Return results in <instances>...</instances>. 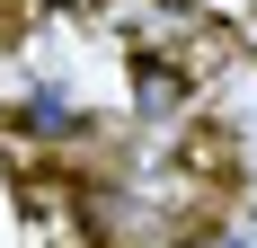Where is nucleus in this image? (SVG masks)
Masks as SVG:
<instances>
[{
  "label": "nucleus",
  "mask_w": 257,
  "mask_h": 248,
  "mask_svg": "<svg viewBox=\"0 0 257 248\" xmlns=\"http://www.w3.org/2000/svg\"><path fill=\"white\" fill-rule=\"evenodd\" d=\"M178 177L231 186V177H239V142L222 133V124H186V133H178Z\"/></svg>",
  "instance_id": "nucleus-1"
},
{
  "label": "nucleus",
  "mask_w": 257,
  "mask_h": 248,
  "mask_svg": "<svg viewBox=\"0 0 257 248\" xmlns=\"http://www.w3.org/2000/svg\"><path fill=\"white\" fill-rule=\"evenodd\" d=\"M133 98H142V115H169V106H186V71H169L160 53H133Z\"/></svg>",
  "instance_id": "nucleus-2"
},
{
  "label": "nucleus",
  "mask_w": 257,
  "mask_h": 248,
  "mask_svg": "<svg viewBox=\"0 0 257 248\" xmlns=\"http://www.w3.org/2000/svg\"><path fill=\"white\" fill-rule=\"evenodd\" d=\"M9 124H18V133H45V142H71V133H80V115H71L62 98H36V106H18Z\"/></svg>",
  "instance_id": "nucleus-3"
}]
</instances>
